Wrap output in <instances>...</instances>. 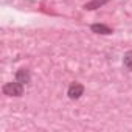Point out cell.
I'll list each match as a JSON object with an SVG mask.
<instances>
[{"mask_svg":"<svg viewBox=\"0 0 132 132\" xmlns=\"http://www.w3.org/2000/svg\"><path fill=\"white\" fill-rule=\"evenodd\" d=\"M84 92H86V87L81 84V82H72L70 86H69V89H67V96L70 98V100H79L82 95H84Z\"/></svg>","mask_w":132,"mask_h":132,"instance_id":"2","label":"cell"},{"mask_svg":"<svg viewBox=\"0 0 132 132\" xmlns=\"http://www.w3.org/2000/svg\"><path fill=\"white\" fill-rule=\"evenodd\" d=\"M2 92L3 95L6 96H14V98H19L23 95L25 92V86L19 81H14V82H6L3 87H2Z\"/></svg>","mask_w":132,"mask_h":132,"instance_id":"1","label":"cell"},{"mask_svg":"<svg viewBox=\"0 0 132 132\" xmlns=\"http://www.w3.org/2000/svg\"><path fill=\"white\" fill-rule=\"evenodd\" d=\"M109 2H110V0H90V2H87V3L84 5V10H86V11H95V10L104 6V5L109 3Z\"/></svg>","mask_w":132,"mask_h":132,"instance_id":"5","label":"cell"},{"mask_svg":"<svg viewBox=\"0 0 132 132\" xmlns=\"http://www.w3.org/2000/svg\"><path fill=\"white\" fill-rule=\"evenodd\" d=\"M16 81L22 82L23 86L30 84V82H31V73H30V70H28V69H25V67L19 69V70L16 72Z\"/></svg>","mask_w":132,"mask_h":132,"instance_id":"3","label":"cell"},{"mask_svg":"<svg viewBox=\"0 0 132 132\" xmlns=\"http://www.w3.org/2000/svg\"><path fill=\"white\" fill-rule=\"evenodd\" d=\"M90 30H92V33H95V34H103V36H109V34L113 33V30H112L110 27L104 25V23H92V25H90Z\"/></svg>","mask_w":132,"mask_h":132,"instance_id":"4","label":"cell"},{"mask_svg":"<svg viewBox=\"0 0 132 132\" xmlns=\"http://www.w3.org/2000/svg\"><path fill=\"white\" fill-rule=\"evenodd\" d=\"M123 65H124V69L132 72V50L126 51L124 56H123Z\"/></svg>","mask_w":132,"mask_h":132,"instance_id":"6","label":"cell"}]
</instances>
